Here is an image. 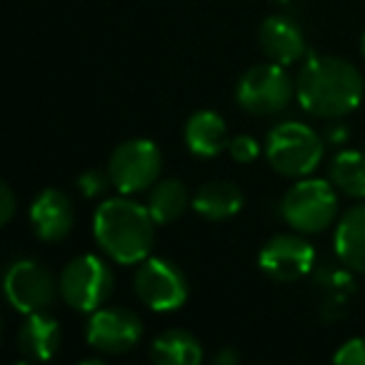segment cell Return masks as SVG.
<instances>
[{
    "label": "cell",
    "instance_id": "cell-17",
    "mask_svg": "<svg viewBox=\"0 0 365 365\" xmlns=\"http://www.w3.org/2000/svg\"><path fill=\"white\" fill-rule=\"evenodd\" d=\"M245 198L238 185L228 180H213L200 185L198 193L193 195V210L205 220H228L240 213Z\"/></svg>",
    "mask_w": 365,
    "mask_h": 365
},
{
    "label": "cell",
    "instance_id": "cell-27",
    "mask_svg": "<svg viewBox=\"0 0 365 365\" xmlns=\"http://www.w3.org/2000/svg\"><path fill=\"white\" fill-rule=\"evenodd\" d=\"M360 51H363V58H365V33H363V38H360Z\"/></svg>",
    "mask_w": 365,
    "mask_h": 365
},
{
    "label": "cell",
    "instance_id": "cell-7",
    "mask_svg": "<svg viewBox=\"0 0 365 365\" xmlns=\"http://www.w3.org/2000/svg\"><path fill=\"white\" fill-rule=\"evenodd\" d=\"M163 155L158 145L148 138H133L113 150L108 160V175L113 188L120 195H133L155 185L160 178Z\"/></svg>",
    "mask_w": 365,
    "mask_h": 365
},
{
    "label": "cell",
    "instance_id": "cell-16",
    "mask_svg": "<svg viewBox=\"0 0 365 365\" xmlns=\"http://www.w3.org/2000/svg\"><path fill=\"white\" fill-rule=\"evenodd\" d=\"M333 245L345 268L365 273V205H355L340 215Z\"/></svg>",
    "mask_w": 365,
    "mask_h": 365
},
{
    "label": "cell",
    "instance_id": "cell-8",
    "mask_svg": "<svg viewBox=\"0 0 365 365\" xmlns=\"http://www.w3.org/2000/svg\"><path fill=\"white\" fill-rule=\"evenodd\" d=\"M135 295L155 313L180 310L188 300V278L168 258H145L133 278Z\"/></svg>",
    "mask_w": 365,
    "mask_h": 365
},
{
    "label": "cell",
    "instance_id": "cell-18",
    "mask_svg": "<svg viewBox=\"0 0 365 365\" xmlns=\"http://www.w3.org/2000/svg\"><path fill=\"white\" fill-rule=\"evenodd\" d=\"M150 358L160 365H198L203 360V345L188 330L173 328L153 340Z\"/></svg>",
    "mask_w": 365,
    "mask_h": 365
},
{
    "label": "cell",
    "instance_id": "cell-21",
    "mask_svg": "<svg viewBox=\"0 0 365 365\" xmlns=\"http://www.w3.org/2000/svg\"><path fill=\"white\" fill-rule=\"evenodd\" d=\"M110 175L103 170H86L81 173V178H78V188L83 190V195L86 198H101V195H106V190L110 188Z\"/></svg>",
    "mask_w": 365,
    "mask_h": 365
},
{
    "label": "cell",
    "instance_id": "cell-9",
    "mask_svg": "<svg viewBox=\"0 0 365 365\" xmlns=\"http://www.w3.org/2000/svg\"><path fill=\"white\" fill-rule=\"evenodd\" d=\"M61 285L43 263L33 258L13 260L6 270V298L18 313H41L56 300Z\"/></svg>",
    "mask_w": 365,
    "mask_h": 365
},
{
    "label": "cell",
    "instance_id": "cell-22",
    "mask_svg": "<svg viewBox=\"0 0 365 365\" xmlns=\"http://www.w3.org/2000/svg\"><path fill=\"white\" fill-rule=\"evenodd\" d=\"M228 153L238 163H253L260 155V143L253 135H235L228 143Z\"/></svg>",
    "mask_w": 365,
    "mask_h": 365
},
{
    "label": "cell",
    "instance_id": "cell-25",
    "mask_svg": "<svg viewBox=\"0 0 365 365\" xmlns=\"http://www.w3.org/2000/svg\"><path fill=\"white\" fill-rule=\"evenodd\" d=\"M348 140V128L345 125H330L328 130V143H333V145H340V143Z\"/></svg>",
    "mask_w": 365,
    "mask_h": 365
},
{
    "label": "cell",
    "instance_id": "cell-24",
    "mask_svg": "<svg viewBox=\"0 0 365 365\" xmlns=\"http://www.w3.org/2000/svg\"><path fill=\"white\" fill-rule=\"evenodd\" d=\"M16 215V195H13V188L8 182L0 185V223L8 225Z\"/></svg>",
    "mask_w": 365,
    "mask_h": 365
},
{
    "label": "cell",
    "instance_id": "cell-13",
    "mask_svg": "<svg viewBox=\"0 0 365 365\" xmlns=\"http://www.w3.org/2000/svg\"><path fill=\"white\" fill-rule=\"evenodd\" d=\"M258 41L265 56L273 63H280V66H293L305 53L303 28L285 13H275V16L265 18L263 26H260Z\"/></svg>",
    "mask_w": 365,
    "mask_h": 365
},
{
    "label": "cell",
    "instance_id": "cell-23",
    "mask_svg": "<svg viewBox=\"0 0 365 365\" xmlns=\"http://www.w3.org/2000/svg\"><path fill=\"white\" fill-rule=\"evenodd\" d=\"M335 363L340 365H365V338H350L335 350Z\"/></svg>",
    "mask_w": 365,
    "mask_h": 365
},
{
    "label": "cell",
    "instance_id": "cell-3",
    "mask_svg": "<svg viewBox=\"0 0 365 365\" xmlns=\"http://www.w3.org/2000/svg\"><path fill=\"white\" fill-rule=\"evenodd\" d=\"M265 158L270 168L285 178H305L323 160V140L310 125L285 120L265 138Z\"/></svg>",
    "mask_w": 365,
    "mask_h": 365
},
{
    "label": "cell",
    "instance_id": "cell-11",
    "mask_svg": "<svg viewBox=\"0 0 365 365\" xmlns=\"http://www.w3.org/2000/svg\"><path fill=\"white\" fill-rule=\"evenodd\" d=\"M143 335V323L128 308H98L88 320L86 338L91 348L108 355L128 353L138 345Z\"/></svg>",
    "mask_w": 365,
    "mask_h": 365
},
{
    "label": "cell",
    "instance_id": "cell-1",
    "mask_svg": "<svg viewBox=\"0 0 365 365\" xmlns=\"http://www.w3.org/2000/svg\"><path fill=\"white\" fill-rule=\"evenodd\" d=\"M363 76L350 61L335 56H313L295 83L300 108L313 118L338 120L353 113L363 101Z\"/></svg>",
    "mask_w": 365,
    "mask_h": 365
},
{
    "label": "cell",
    "instance_id": "cell-14",
    "mask_svg": "<svg viewBox=\"0 0 365 365\" xmlns=\"http://www.w3.org/2000/svg\"><path fill=\"white\" fill-rule=\"evenodd\" d=\"M61 325L46 310L31 313L26 318V323L21 325V330H18V345H21L23 355L28 360H36V363H46V360L56 358V353L61 350Z\"/></svg>",
    "mask_w": 365,
    "mask_h": 365
},
{
    "label": "cell",
    "instance_id": "cell-15",
    "mask_svg": "<svg viewBox=\"0 0 365 365\" xmlns=\"http://www.w3.org/2000/svg\"><path fill=\"white\" fill-rule=\"evenodd\" d=\"M185 145L198 158H215L228 148V125L215 110H198L185 123Z\"/></svg>",
    "mask_w": 365,
    "mask_h": 365
},
{
    "label": "cell",
    "instance_id": "cell-6",
    "mask_svg": "<svg viewBox=\"0 0 365 365\" xmlns=\"http://www.w3.org/2000/svg\"><path fill=\"white\" fill-rule=\"evenodd\" d=\"M58 285H61V298L66 300V305L81 313H93L110 298L115 275L103 258L86 253L73 258L63 268Z\"/></svg>",
    "mask_w": 365,
    "mask_h": 365
},
{
    "label": "cell",
    "instance_id": "cell-26",
    "mask_svg": "<svg viewBox=\"0 0 365 365\" xmlns=\"http://www.w3.org/2000/svg\"><path fill=\"white\" fill-rule=\"evenodd\" d=\"M238 360H240V355L235 353V350H230V348L215 355V363H218V365H235Z\"/></svg>",
    "mask_w": 365,
    "mask_h": 365
},
{
    "label": "cell",
    "instance_id": "cell-10",
    "mask_svg": "<svg viewBox=\"0 0 365 365\" xmlns=\"http://www.w3.org/2000/svg\"><path fill=\"white\" fill-rule=\"evenodd\" d=\"M258 265L270 280L295 283L315 268V248L300 235H275L263 245Z\"/></svg>",
    "mask_w": 365,
    "mask_h": 365
},
{
    "label": "cell",
    "instance_id": "cell-20",
    "mask_svg": "<svg viewBox=\"0 0 365 365\" xmlns=\"http://www.w3.org/2000/svg\"><path fill=\"white\" fill-rule=\"evenodd\" d=\"M330 182L348 198H365V148L340 150L330 165Z\"/></svg>",
    "mask_w": 365,
    "mask_h": 365
},
{
    "label": "cell",
    "instance_id": "cell-2",
    "mask_svg": "<svg viewBox=\"0 0 365 365\" xmlns=\"http://www.w3.org/2000/svg\"><path fill=\"white\" fill-rule=\"evenodd\" d=\"M155 225L148 205L120 195L98 205L93 235L108 258L120 265H135L150 255L155 243Z\"/></svg>",
    "mask_w": 365,
    "mask_h": 365
},
{
    "label": "cell",
    "instance_id": "cell-5",
    "mask_svg": "<svg viewBox=\"0 0 365 365\" xmlns=\"http://www.w3.org/2000/svg\"><path fill=\"white\" fill-rule=\"evenodd\" d=\"M295 96V86L280 63H260L240 76L235 101L250 115H275L285 110Z\"/></svg>",
    "mask_w": 365,
    "mask_h": 365
},
{
    "label": "cell",
    "instance_id": "cell-12",
    "mask_svg": "<svg viewBox=\"0 0 365 365\" xmlns=\"http://www.w3.org/2000/svg\"><path fill=\"white\" fill-rule=\"evenodd\" d=\"M76 223V208L71 198L58 188H46L36 195L31 205V228L36 238L46 243H61L68 238Z\"/></svg>",
    "mask_w": 365,
    "mask_h": 365
},
{
    "label": "cell",
    "instance_id": "cell-19",
    "mask_svg": "<svg viewBox=\"0 0 365 365\" xmlns=\"http://www.w3.org/2000/svg\"><path fill=\"white\" fill-rule=\"evenodd\" d=\"M188 208H193V198L188 195V188L180 180H158L148 198V210L158 225L175 223Z\"/></svg>",
    "mask_w": 365,
    "mask_h": 365
},
{
    "label": "cell",
    "instance_id": "cell-4",
    "mask_svg": "<svg viewBox=\"0 0 365 365\" xmlns=\"http://www.w3.org/2000/svg\"><path fill=\"white\" fill-rule=\"evenodd\" d=\"M335 185L320 178H300L280 203L283 220L298 233H320L338 218Z\"/></svg>",
    "mask_w": 365,
    "mask_h": 365
}]
</instances>
